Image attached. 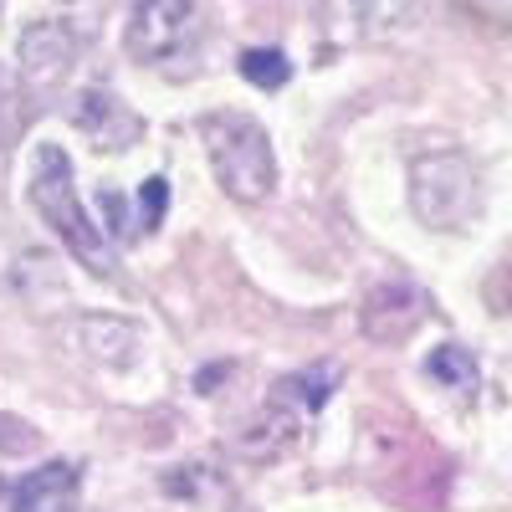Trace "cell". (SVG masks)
Listing matches in <instances>:
<instances>
[{
  "mask_svg": "<svg viewBox=\"0 0 512 512\" xmlns=\"http://www.w3.org/2000/svg\"><path fill=\"white\" fill-rule=\"evenodd\" d=\"M200 139L210 154V169L231 200L241 205H262L277 185V159H272V139L267 128L246 118V113H210L200 118Z\"/></svg>",
  "mask_w": 512,
  "mask_h": 512,
  "instance_id": "1",
  "label": "cell"
},
{
  "mask_svg": "<svg viewBox=\"0 0 512 512\" xmlns=\"http://www.w3.org/2000/svg\"><path fill=\"white\" fill-rule=\"evenodd\" d=\"M31 205L41 210V221H47V226L62 236V246H67L93 277H113V251H108L98 221L88 216V210H82V200H77V180H72V159H67L57 144H47V149L36 154Z\"/></svg>",
  "mask_w": 512,
  "mask_h": 512,
  "instance_id": "2",
  "label": "cell"
},
{
  "mask_svg": "<svg viewBox=\"0 0 512 512\" xmlns=\"http://www.w3.org/2000/svg\"><path fill=\"white\" fill-rule=\"evenodd\" d=\"M410 205L415 216L431 231H461L477 216L482 190H477V169L461 154L441 149V154H420L410 164Z\"/></svg>",
  "mask_w": 512,
  "mask_h": 512,
  "instance_id": "3",
  "label": "cell"
},
{
  "mask_svg": "<svg viewBox=\"0 0 512 512\" xmlns=\"http://www.w3.org/2000/svg\"><path fill=\"white\" fill-rule=\"evenodd\" d=\"M205 31V6L200 0H139L128 16V57L134 62H164L185 52Z\"/></svg>",
  "mask_w": 512,
  "mask_h": 512,
  "instance_id": "4",
  "label": "cell"
},
{
  "mask_svg": "<svg viewBox=\"0 0 512 512\" xmlns=\"http://www.w3.org/2000/svg\"><path fill=\"white\" fill-rule=\"evenodd\" d=\"M67 118L88 134V144L93 149H103V154H113V149H128V144H139V134H144V123H139V113H128L113 93H103V88H88V93H77L72 98V108H67Z\"/></svg>",
  "mask_w": 512,
  "mask_h": 512,
  "instance_id": "5",
  "label": "cell"
},
{
  "mask_svg": "<svg viewBox=\"0 0 512 512\" xmlns=\"http://www.w3.org/2000/svg\"><path fill=\"white\" fill-rule=\"evenodd\" d=\"M72 62H77V36L62 21H41L21 36V77L36 93L57 88V82L72 72Z\"/></svg>",
  "mask_w": 512,
  "mask_h": 512,
  "instance_id": "6",
  "label": "cell"
},
{
  "mask_svg": "<svg viewBox=\"0 0 512 512\" xmlns=\"http://www.w3.org/2000/svg\"><path fill=\"white\" fill-rule=\"evenodd\" d=\"M420 318H425V297L415 287H400V282L369 292V303H364V333L374 344H400V338L415 333Z\"/></svg>",
  "mask_w": 512,
  "mask_h": 512,
  "instance_id": "7",
  "label": "cell"
},
{
  "mask_svg": "<svg viewBox=\"0 0 512 512\" xmlns=\"http://www.w3.org/2000/svg\"><path fill=\"white\" fill-rule=\"evenodd\" d=\"M11 512H77V466L72 461H47L41 472L16 482Z\"/></svg>",
  "mask_w": 512,
  "mask_h": 512,
  "instance_id": "8",
  "label": "cell"
},
{
  "mask_svg": "<svg viewBox=\"0 0 512 512\" xmlns=\"http://www.w3.org/2000/svg\"><path fill=\"white\" fill-rule=\"evenodd\" d=\"M333 384H338V369H333V364H318V369H308V374L277 379L272 400H282V405H303V410H318V405L333 395Z\"/></svg>",
  "mask_w": 512,
  "mask_h": 512,
  "instance_id": "9",
  "label": "cell"
},
{
  "mask_svg": "<svg viewBox=\"0 0 512 512\" xmlns=\"http://www.w3.org/2000/svg\"><path fill=\"white\" fill-rule=\"evenodd\" d=\"M425 374H431L436 384H446V390H461V395L477 390V359L461 344H441L431 359H425Z\"/></svg>",
  "mask_w": 512,
  "mask_h": 512,
  "instance_id": "10",
  "label": "cell"
},
{
  "mask_svg": "<svg viewBox=\"0 0 512 512\" xmlns=\"http://www.w3.org/2000/svg\"><path fill=\"white\" fill-rule=\"evenodd\" d=\"M241 77L251 82V88L277 93L282 82L292 77V62H287V52H277V47H251V52H241Z\"/></svg>",
  "mask_w": 512,
  "mask_h": 512,
  "instance_id": "11",
  "label": "cell"
},
{
  "mask_svg": "<svg viewBox=\"0 0 512 512\" xmlns=\"http://www.w3.org/2000/svg\"><path fill=\"white\" fill-rule=\"evenodd\" d=\"M164 205H169V180H164V175H149V180L139 185V231H159Z\"/></svg>",
  "mask_w": 512,
  "mask_h": 512,
  "instance_id": "12",
  "label": "cell"
},
{
  "mask_svg": "<svg viewBox=\"0 0 512 512\" xmlns=\"http://www.w3.org/2000/svg\"><path fill=\"white\" fill-rule=\"evenodd\" d=\"M103 210H108V216H113V231H118V236H128V226H123V195L103 190Z\"/></svg>",
  "mask_w": 512,
  "mask_h": 512,
  "instance_id": "13",
  "label": "cell"
},
{
  "mask_svg": "<svg viewBox=\"0 0 512 512\" xmlns=\"http://www.w3.org/2000/svg\"><path fill=\"white\" fill-rule=\"evenodd\" d=\"M502 308H512V267H507V277H502Z\"/></svg>",
  "mask_w": 512,
  "mask_h": 512,
  "instance_id": "14",
  "label": "cell"
}]
</instances>
